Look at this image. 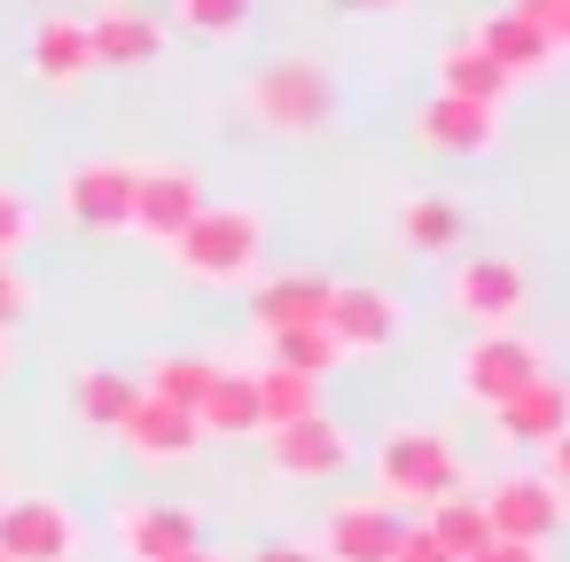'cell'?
I'll return each instance as SVG.
<instances>
[{
  "instance_id": "obj_1",
  "label": "cell",
  "mask_w": 570,
  "mask_h": 562,
  "mask_svg": "<svg viewBox=\"0 0 570 562\" xmlns=\"http://www.w3.org/2000/svg\"><path fill=\"white\" fill-rule=\"evenodd\" d=\"M165 250L204 289H250L258 282V258H266V219L250 204H204Z\"/></svg>"
},
{
  "instance_id": "obj_2",
  "label": "cell",
  "mask_w": 570,
  "mask_h": 562,
  "mask_svg": "<svg viewBox=\"0 0 570 562\" xmlns=\"http://www.w3.org/2000/svg\"><path fill=\"white\" fill-rule=\"evenodd\" d=\"M375 484H383V500L399 507H438L445 492H461V453L445 445V430H422V422H406V430H383V445H375Z\"/></svg>"
},
{
  "instance_id": "obj_3",
  "label": "cell",
  "mask_w": 570,
  "mask_h": 562,
  "mask_svg": "<svg viewBox=\"0 0 570 562\" xmlns=\"http://www.w3.org/2000/svg\"><path fill=\"white\" fill-rule=\"evenodd\" d=\"M243 102H250V118L274 126V134H328V126H336V79H328L321 63H305V56H282V63L250 71Z\"/></svg>"
},
{
  "instance_id": "obj_4",
  "label": "cell",
  "mask_w": 570,
  "mask_h": 562,
  "mask_svg": "<svg viewBox=\"0 0 570 562\" xmlns=\"http://www.w3.org/2000/svg\"><path fill=\"white\" fill-rule=\"evenodd\" d=\"M531 375H547V344L531 336V328H484V336H469V352H461V398L469 406H500L508 391H523Z\"/></svg>"
},
{
  "instance_id": "obj_5",
  "label": "cell",
  "mask_w": 570,
  "mask_h": 562,
  "mask_svg": "<svg viewBox=\"0 0 570 562\" xmlns=\"http://www.w3.org/2000/svg\"><path fill=\"white\" fill-rule=\"evenodd\" d=\"M445 297L453 313L484 336V328H523V305H531V274L515 258H453L445 274Z\"/></svg>"
},
{
  "instance_id": "obj_6",
  "label": "cell",
  "mask_w": 570,
  "mask_h": 562,
  "mask_svg": "<svg viewBox=\"0 0 570 562\" xmlns=\"http://www.w3.org/2000/svg\"><path fill=\"white\" fill-rule=\"evenodd\" d=\"M321 328H328V344H336L344 359H360V352H383V344L406 336V305H399V289H383V282H336Z\"/></svg>"
},
{
  "instance_id": "obj_7",
  "label": "cell",
  "mask_w": 570,
  "mask_h": 562,
  "mask_svg": "<svg viewBox=\"0 0 570 562\" xmlns=\"http://www.w3.org/2000/svg\"><path fill=\"white\" fill-rule=\"evenodd\" d=\"M266 437V469L274 476H289V484H328V476H344L352 469V430L321 406V414H305V422H282V430H258Z\"/></svg>"
},
{
  "instance_id": "obj_8",
  "label": "cell",
  "mask_w": 570,
  "mask_h": 562,
  "mask_svg": "<svg viewBox=\"0 0 570 562\" xmlns=\"http://www.w3.org/2000/svg\"><path fill=\"white\" fill-rule=\"evenodd\" d=\"M484 500V523H492V539H515V546H547L554 531H562V492L539 476V469H508L492 492H476Z\"/></svg>"
},
{
  "instance_id": "obj_9",
  "label": "cell",
  "mask_w": 570,
  "mask_h": 562,
  "mask_svg": "<svg viewBox=\"0 0 570 562\" xmlns=\"http://www.w3.org/2000/svg\"><path fill=\"white\" fill-rule=\"evenodd\" d=\"M63 219L87 235H126L134 219V165L126 157H87L63 172Z\"/></svg>"
},
{
  "instance_id": "obj_10",
  "label": "cell",
  "mask_w": 570,
  "mask_h": 562,
  "mask_svg": "<svg viewBox=\"0 0 570 562\" xmlns=\"http://www.w3.org/2000/svg\"><path fill=\"white\" fill-rule=\"evenodd\" d=\"M87 531L63 500H9L0 507V562H79Z\"/></svg>"
},
{
  "instance_id": "obj_11",
  "label": "cell",
  "mask_w": 570,
  "mask_h": 562,
  "mask_svg": "<svg viewBox=\"0 0 570 562\" xmlns=\"http://www.w3.org/2000/svg\"><path fill=\"white\" fill-rule=\"evenodd\" d=\"M212 196H204V180L188 172V165H134V235H149V243H173L196 211H204Z\"/></svg>"
},
{
  "instance_id": "obj_12",
  "label": "cell",
  "mask_w": 570,
  "mask_h": 562,
  "mask_svg": "<svg viewBox=\"0 0 570 562\" xmlns=\"http://www.w3.org/2000/svg\"><path fill=\"white\" fill-rule=\"evenodd\" d=\"M87 48H95V71H149L165 63V24L134 0H118V9L87 17Z\"/></svg>"
},
{
  "instance_id": "obj_13",
  "label": "cell",
  "mask_w": 570,
  "mask_h": 562,
  "mask_svg": "<svg viewBox=\"0 0 570 562\" xmlns=\"http://www.w3.org/2000/svg\"><path fill=\"white\" fill-rule=\"evenodd\" d=\"M492 141H500V110H476L453 95H430L414 110V149L430 157H492Z\"/></svg>"
},
{
  "instance_id": "obj_14",
  "label": "cell",
  "mask_w": 570,
  "mask_h": 562,
  "mask_svg": "<svg viewBox=\"0 0 570 562\" xmlns=\"http://www.w3.org/2000/svg\"><path fill=\"white\" fill-rule=\"evenodd\" d=\"M118 546H126V562H173V554L204 546V523L173 500H126L118 507Z\"/></svg>"
},
{
  "instance_id": "obj_15",
  "label": "cell",
  "mask_w": 570,
  "mask_h": 562,
  "mask_svg": "<svg viewBox=\"0 0 570 562\" xmlns=\"http://www.w3.org/2000/svg\"><path fill=\"white\" fill-rule=\"evenodd\" d=\"M399 531H406V515H399L391 500H344V507L328 515V531H321L313 554H328V562H391Z\"/></svg>"
},
{
  "instance_id": "obj_16",
  "label": "cell",
  "mask_w": 570,
  "mask_h": 562,
  "mask_svg": "<svg viewBox=\"0 0 570 562\" xmlns=\"http://www.w3.org/2000/svg\"><path fill=\"white\" fill-rule=\"evenodd\" d=\"M492 430H500L508 445H547V437H570V391H562V375H531L523 391H508V398L492 406Z\"/></svg>"
},
{
  "instance_id": "obj_17",
  "label": "cell",
  "mask_w": 570,
  "mask_h": 562,
  "mask_svg": "<svg viewBox=\"0 0 570 562\" xmlns=\"http://www.w3.org/2000/svg\"><path fill=\"white\" fill-rule=\"evenodd\" d=\"M328 289H336V282H321V274H266V282H250V328H258V336L313 328V321L328 313Z\"/></svg>"
},
{
  "instance_id": "obj_18",
  "label": "cell",
  "mask_w": 570,
  "mask_h": 562,
  "mask_svg": "<svg viewBox=\"0 0 570 562\" xmlns=\"http://www.w3.org/2000/svg\"><path fill=\"white\" fill-rule=\"evenodd\" d=\"M118 437L141 453V461H188L196 445H204V430H196V414L188 406H165V398H134V414L118 422Z\"/></svg>"
},
{
  "instance_id": "obj_19",
  "label": "cell",
  "mask_w": 570,
  "mask_h": 562,
  "mask_svg": "<svg viewBox=\"0 0 570 562\" xmlns=\"http://www.w3.org/2000/svg\"><path fill=\"white\" fill-rule=\"evenodd\" d=\"M469 40H476V48H484V56L508 71V87H515V79H539V71H554V40H547L539 24H523L515 9H492V17H484Z\"/></svg>"
},
{
  "instance_id": "obj_20",
  "label": "cell",
  "mask_w": 570,
  "mask_h": 562,
  "mask_svg": "<svg viewBox=\"0 0 570 562\" xmlns=\"http://www.w3.org/2000/svg\"><path fill=\"white\" fill-rule=\"evenodd\" d=\"M95 71V48H87V17H48L32 32V79L40 87H79Z\"/></svg>"
},
{
  "instance_id": "obj_21",
  "label": "cell",
  "mask_w": 570,
  "mask_h": 562,
  "mask_svg": "<svg viewBox=\"0 0 570 562\" xmlns=\"http://www.w3.org/2000/svg\"><path fill=\"white\" fill-rule=\"evenodd\" d=\"M438 95L476 102V110H500V102H508V71H500L476 40H461V48H445V56H438Z\"/></svg>"
},
{
  "instance_id": "obj_22",
  "label": "cell",
  "mask_w": 570,
  "mask_h": 562,
  "mask_svg": "<svg viewBox=\"0 0 570 562\" xmlns=\"http://www.w3.org/2000/svg\"><path fill=\"white\" fill-rule=\"evenodd\" d=\"M196 430H204V437H258L250 367H219V375H212V391L196 398Z\"/></svg>"
},
{
  "instance_id": "obj_23",
  "label": "cell",
  "mask_w": 570,
  "mask_h": 562,
  "mask_svg": "<svg viewBox=\"0 0 570 562\" xmlns=\"http://www.w3.org/2000/svg\"><path fill=\"white\" fill-rule=\"evenodd\" d=\"M399 235H406V250H414V258H445V250H461L469 211H461L453 196H414V204L399 211Z\"/></svg>"
},
{
  "instance_id": "obj_24",
  "label": "cell",
  "mask_w": 570,
  "mask_h": 562,
  "mask_svg": "<svg viewBox=\"0 0 570 562\" xmlns=\"http://www.w3.org/2000/svg\"><path fill=\"white\" fill-rule=\"evenodd\" d=\"M212 375H219V359H196V352H157L149 367H134V383H141L149 398L188 406V414H196V398L212 391Z\"/></svg>"
},
{
  "instance_id": "obj_25",
  "label": "cell",
  "mask_w": 570,
  "mask_h": 562,
  "mask_svg": "<svg viewBox=\"0 0 570 562\" xmlns=\"http://www.w3.org/2000/svg\"><path fill=\"white\" fill-rule=\"evenodd\" d=\"M250 398H258V430H282V422L321 414V383L313 375H289V367H250Z\"/></svg>"
},
{
  "instance_id": "obj_26",
  "label": "cell",
  "mask_w": 570,
  "mask_h": 562,
  "mask_svg": "<svg viewBox=\"0 0 570 562\" xmlns=\"http://www.w3.org/2000/svg\"><path fill=\"white\" fill-rule=\"evenodd\" d=\"M422 531L445 546V562H469V554L492 539V523H484V500H476V492H445L438 507H422Z\"/></svg>"
},
{
  "instance_id": "obj_27",
  "label": "cell",
  "mask_w": 570,
  "mask_h": 562,
  "mask_svg": "<svg viewBox=\"0 0 570 562\" xmlns=\"http://www.w3.org/2000/svg\"><path fill=\"white\" fill-rule=\"evenodd\" d=\"M266 367H289V375H313V383H328L336 367H344V352L328 344V328L313 321V328H282V336H266Z\"/></svg>"
},
{
  "instance_id": "obj_28",
  "label": "cell",
  "mask_w": 570,
  "mask_h": 562,
  "mask_svg": "<svg viewBox=\"0 0 570 562\" xmlns=\"http://www.w3.org/2000/svg\"><path fill=\"white\" fill-rule=\"evenodd\" d=\"M134 398H141V383H134L126 367H87V375H79V414H87L95 430H118V422L134 414Z\"/></svg>"
},
{
  "instance_id": "obj_29",
  "label": "cell",
  "mask_w": 570,
  "mask_h": 562,
  "mask_svg": "<svg viewBox=\"0 0 570 562\" xmlns=\"http://www.w3.org/2000/svg\"><path fill=\"white\" fill-rule=\"evenodd\" d=\"M180 24L196 40H235L250 24V0H180Z\"/></svg>"
},
{
  "instance_id": "obj_30",
  "label": "cell",
  "mask_w": 570,
  "mask_h": 562,
  "mask_svg": "<svg viewBox=\"0 0 570 562\" xmlns=\"http://www.w3.org/2000/svg\"><path fill=\"white\" fill-rule=\"evenodd\" d=\"M32 235H40V211L0 180V266H17V250H32Z\"/></svg>"
},
{
  "instance_id": "obj_31",
  "label": "cell",
  "mask_w": 570,
  "mask_h": 562,
  "mask_svg": "<svg viewBox=\"0 0 570 562\" xmlns=\"http://www.w3.org/2000/svg\"><path fill=\"white\" fill-rule=\"evenodd\" d=\"M508 9H515L523 24H539V32L562 48V32H570V0H508Z\"/></svg>"
},
{
  "instance_id": "obj_32",
  "label": "cell",
  "mask_w": 570,
  "mask_h": 562,
  "mask_svg": "<svg viewBox=\"0 0 570 562\" xmlns=\"http://www.w3.org/2000/svg\"><path fill=\"white\" fill-rule=\"evenodd\" d=\"M24 313H32V282L17 266H0V328H17Z\"/></svg>"
},
{
  "instance_id": "obj_33",
  "label": "cell",
  "mask_w": 570,
  "mask_h": 562,
  "mask_svg": "<svg viewBox=\"0 0 570 562\" xmlns=\"http://www.w3.org/2000/svg\"><path fill=\"white\" fill-rule=\"evenodd\" d=\"M391 562H445V546H438L422 523H406V531H399V546H391Z\"/></svg>"
},
{
  "instance_id": "obj_34",
  "label": "cell",
  "mask_w": 570,
  "mask_h": 562,
  "mask_svg": "<svg viewBox=\"0 0 570 562\" xmlns=\"http://www.w3.org/2000/svg\"><path fill=\"white\" fill-rule=\"evenodd\" d=\"M469 562H547V546H515V539H484Z\"/></svg>"
},
{
  "instance_id": "obj_35",
  "label": "cell",
  "mask_w": 570,
  "mask_h": 562,
  "mask_svg": "<svg viewBox=\"0 0 570 562\" xmlns=\"http://www.w3.org/2000/svg\"><path fill=\"white\" fill-rule=\"evenodd\" d=\"M243 562H321L305 539H274V546H258V554H243Z\"/></svg>"
},
{
  "instance_id": "obj_36",
  "label": "cell",
  "mask_w": 570,
  "mask_h": 562,
  "mask_svg": "<svg viewBox=\"0 0 570 562\" xmlns=\"http://www.w3.org/2000/svg\"><path fill=\"white\" fill-rule=\"evenodd\" d=\"M328 9H352V17H391V9H406V0H328Z\"/></svg>"
},
{
  "instance_id": "obj_37",
  "label": "cell",
  "mask_w": 570,
  "mask_h": 562,
  "mask_svg": "<svg viewBox=\"0 0 570 562\" xmlns=\"http://www.w3.org/2000/svg\"><path fill=\"white\" fill-rule=\"evenodd\" d=\"M173 562H227V554H212V546H188V554H173Z\"/></svg>"
}]
</instances>
